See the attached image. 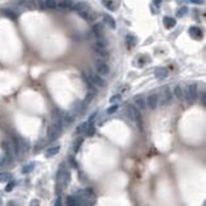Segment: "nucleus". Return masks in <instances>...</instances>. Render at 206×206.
I'll list each match as a JSON object with an SVG mask.
<instances>
[{
	"mask_svg": "<svg viewBox=\"0 0 206 206\" xmlns=\"http://www.w3.org/2000/svg\"><path fill=\"white\" fill-rule=\"evenodd\" d=\"M146 105L150 109H154L159 105V98H157V94H150L148 97L146 98Z\"/></svg>",
	"mask_w": 206,
	"mask_h": 206,
	"instance_id": "obj_8",
	"label": "nucleus"
},
{
	"mask_svg": "<svg viewBox=\"0 0 206 206\" xmlns=\"http://www.w3.org/2000/svg\"><path fill=\"white\" fill-rule=\"evenodd\" d=\"M13 148L17 154H25L28 151V148H30V143H28L27 139L17 137L13 141Z\"/></svg>",
	"mask_w": 206,
	"mask_h": 206,
	"instance_id": "obj_1",
	"label": "nucleus"
},
{
	"mask_svg": "<svg viewBox=\"0 0 206 206\" xmlns=\"http://www.w3.org/2000/svg\"><path fill=\"white\" fill-rule=\"evenodd\" d=\"M154 76L159 80H165L167 77V70L164 67H157L154 70Z\"/></svg>",
	"mask_w": 206,
	"mask_h": 206,
	"instance_id": "obj_15",
	"label": "nucleus"
},
{
	"mask_svg": "<svg viewBox=\"0 0 206 206\" xmlns=\"http://www.w3.org/2000/svg\"><path fill=\"white\" fill-rule=\"evenodd\" d=\"M14 187H16V182H12V183H8V186H6L5 187V191H6V192H10V191L14 188Z\"/></svg>",
	"mask_w": 206,
	"mask_h": 206,
	"instance_id": "obj_34",
	"label": "nucleus"
},
{
	"mask_svg": "<svg viewBox=\"0 0 206 206\" xmlns=\"http://www.w3.org/2000/svg\"><path fill=\"white\" fill-rule=\"evenodd\" d=\"M57 0H45V9H56L57 8Z\"/></svg>",
	"mask_w": 206,
	"mask_h": 206,
	"instance_id": "obj_23",
	"label": "nucleus"
},
{
	"mask_svg": "<svg viewBox=\"0 0 206 206\" xmlns=\"http://www.w3.org/2000/svg\"><path fill=\"white\" fill-rule=\"evenodd\" d=\"M183 94H186V98H187L188 102H193L198 95L197 84H189L187 86V89H186V93H183Z\"/></svg>",
	"mask_w": 206,
	"mask_h": 206,
	"instance_id": "obj_6",
	"label": "nucleus"
},
{
	"mask_svg": "<svg viewBox=\"0 0 206 206\" xmlns=\"http://www.w3.org/2000/svg\"><path fill=\"white\" fill-rule=\"evenodd\" d=\"M121 99V94H115V95H112L111 98H109V102L111 103H117Z\"/></svg>",
	"mask_w": 206,
	"mask_h": 206,
	"instance_id": "obj_33",
	"label": "nucleus"
},
{
	"mask_svg": "<svg viewBox=\"0 0 206 206\" xmlns=\"http://www.w3.org/2000/svg\"><path fill=\"white\" fill-rule=\"evenodd\" d=\"M31 205H39V201H31Z\"/></svg>",
	"mask_w": 206,
	"mask_h": 206,
	"instance_id": "obj_38",
	"label": "nucleus"
},
{
	"mask_svg": "<svg viewBox=\"0 0 206 206\" xmlns=\"http://www.w3.org/2000/svg\"><path fill=\"white\" fill-rule=\"evenodd\" d=\"M154 3H157V4H160V0H154Z\"/></svg>",
	"mask_w": 206,
	"mask_h": 206,
	"instance_id": "obj_39",
	"label": "nucleus"
},
{
	"mask_svg": "<svg viewBox=\"0 0 206 206\" xmlns=\"http://www.w3.org/2000/svg\"><path fill=\"white\" fill-rule=\"evenodd\" d=\"M129 90H130V86H129V85H122L120 89H119L120 93H126V92H129Z\"/></svg>",
	"mask_w": 206,
	"mask_h": 206,
	"instance_id": "obj_36",
	"label": "nucleus"
},
{
	"mask_svg": "<svg viewBox=\"0 0 206 206\" xmlns=\"http://www.w3.org/2000/svg\"><path fill=\"white\" fill-rule=\"evenodd\" d=\"M2 202H3V201H2V198H0V205H2Z\"/></svg>",
	"mask_w": 206,
	"mask_h": 206,
	"instance_id": "obj_40",
	"label": "nucleus"
},
{
	"mask_svg": "<svg viewBox=\"0 0 206 206\" xmlns=\"http://www.w3.org/2000/svg\"><path fill=\"white\" fill-rule=\"evenodd\" d=\"M94 66H95V70H97V73H99V75H108L109 73V66L106 63V61L105 60H98L95 61V63H94Z\"/></svg>",
	"mask_w": 206,
	"mask_h": 206,
	"instance_id": "obj_7",
	"label": "nucleus"
},
{
	"mask_svg": "<svg viewBox=\"0 0 206 206\" xmlns=\"http://www.w3.org/2000/svg\"><path fill=\"white\" fill-rule=\"evenodd\" d=\"M85 134H86L88 137H93V135L95 134V128H94L93 124L89 122V125H88V128H86V130H85Z\"/></svg>",
	"mask_w": 206,
	"mask_h": 206,
	"instance_id": "obj_26",
	"label": "nucleus"
},
{
	"mask_svg": "<svg viewBox=\"0 0 206 206\" xmlns=\"http://www.w3.org/2000/svg\"><path fill=\"white\" fill-rule=\"evenodd\" d=\"M66 204H67L68 206H79L80 205V200H79L77 196H68Z\"/></svg>",
	"mask_w": 206,
	"mask_h": 206,
	"instance_id": "obj_19",
	"label": "nucleus"
},
{
	"mask_svg": "<svg viewBox=\"0 0 206 206\" xmlns=\"http://www.w3.org/2000/svg\"><path fill=\"white\" fill-rule=\"evenodd\" d=\"M62 120H56L53 125H50V128L48 129V139L49 141H56V139L61 135L62 131Z\"/></svg>",
	"mask_w": 206,
	"mask_h": 206,
	"instance_id": "obj_3",
	"label": "nucleus"
},
{
	"mask_svg": "<svg viewBox=\"0 0 206 206\" xmlns=\"http://www.w3.org/2000/svg\"><path fill=\"white\" fill-rule=\"evenodd\" d=\"M117 108H119V105H116V103L113 105V103H112V106H111V107H109V108L107 109V113H108V115H112V113H115V112L117 111Z\"/></svg>",
	"mask_w": 206,
	"mask_h": 206,
	"instance_id": "obj_29",
	"label": "nucleus"
},
{
	"mask_svg": "<svg viewBox=\"0 0 206 206\" xmlns=\"http://www.w3.org/2000/svg\"><path fill=\"white\" fill-rule=\"evenodd\" d=\"M12 179V174L10 173H0V183H4V182H9Z\"/></svg>",
	"mask_w": 206,
	"mask_h": 206,
	"instance_id": "obj_24",
	"label": "nucleus"
},
{
	"mask_svg": "<svg viewBox=\"0 0 206 206\" xmlns=\"http://www.w3.org/2000/svg\"><path fill=\"white\" fill-rule=\"evenodd\" d=\"M34 167H35V163H30V164H27V165H25L23 167H22V173H25V174L30 173V171H32V170H34Z\"/></svg>",
	"mask_w": 206,
	"mask_h": 206,
	"instance_id": "obj_27",
	"label": "nucleus"
},
{
	"mask_svg": "<svg viewBox=\"0 0 206 206\" xmlns=\"http://www.w3.org/2000/svg\"><path fill=\"white\" fill-rule=\"evenodd\" d=\"M189 2L193 3V4H202V3H204L202 0H189Z\"/></svg>",
	"mask_w": 206,
	"mask_h": 206,
	"instance_id": "obj_37",
	"label": "nucleus"
},
{
	"mask_svg": "<svg viewBox=\"0 0 206 206\" xmlns=\"http://www.w3.org/2000/svg\"><path fill=\"white\" fill-rule=\"evenodd\" d=\"M103 21H105V25H107L109 28H115L116 27V22L115 19L109 16V14H105L103 16Z\"/></svg>",
	"mask_w": 206,
	"mask_h": 206,
	"instance_id": "obj_18",
	"label": "nucleus"
},
{
	"mask_svg": "<svg viewBox=\"0 0 206 206\" xmlns=\"http://www.w3.org/2000/svg\"><path fill=\"white\" fill-rule=\"evenodd\" d=\"M103 5H105V6H107V8L108 9H115V5L112 4V2H111V0H103Z\"/></svg>",
	"mask_w": 206,
	"mask_h": 206,
	"instance_id": "obj_32",
	"label": "nucleus"
},
{
	"mask_svg": "<svg viewBox=\"0 0 206 206\" xmlns=\"http://www.w3.org/2000/svg\"><path fill=\"white\" fill-rule=\"evenodd\" d=\"M72 10L75 12H85V10H90V6L88 5L85 2H77V3H73V6H72Z\"/></svg>",
	"mask_w": 206,
	"mask_h": 206,
	"instance_id": "obj_9",
	"label": "nucleus"
},
{
	"mask_svg": "<svg viewBox=\"0 0 206 206\" xmlns=\"http://www.w3.org/2000/svg\"><path fill=\"white\" fill-rule=\"evenodd\" d=\"M68 163H70V165L72 166V167H75V169H77V163H76V160L73 159L72 156L68 159Z\"/></svg>",
	"mask_w": 206,
	"mask_h": 206,
	"instance_id": "obj_35",
	"label": "nucleus"
},
{
	"mask_svg": "<svg viewBox=\"0 0 206 206\" xmlns=\"http://www.w3.org/2000/svg\"><path fill=\"white\" fill-rule=\"evenodd\" d=\"M88 125H89V122H81L80 125H77L76 126V134H84L85 133V130H86V128H88Z\"/></svg>",
	"mask_w": 206,
	"mask_h": 206,
	"instance_id": "obj_22",
	"label": "nucleus"
},
{
	"mask_svg": "<svg viewBox=\"0 0 206 206\" xmlns=\"http://www.w3.org/2000/svg\"><path fill=\"white\" fill-rule=\"evenodd\" d=\"M189 35L192 36L193 39H201L202 38V32H201V30L198 27H191L189 28Z\"/></svg>",
	"mask_w": 206,
	"mask_h": 206,
	"instance_id": "obj_17",
	"label": "nucleus"
},
{
	"mask_svg": "<svg viewBox=\"0 0 206 206\" xmlns=\"http://www.w3.org/2000/svg\"><path fill=\"white\" fill-rule=\"evenodd\" d=\"M174 94H175V97L178 98V99H182L183 97V90H182V86L180 85H176L174 88Z\"/></svg>",
	"mask_w": 206,
	"mask_h": 206,
	"instance_id": "obj_28",
	"label": "nucleus"
},
{
	"mask_svg": "<svg viewBox=\"0 0 206 206\" xmlns=\"http://www.w3.org/2000/svg\"><path fill=\"white\" fill-rule=\"evenodd\" d=\"M175 23H176V21H175L174 18H171V17H165V18H164V25H165L166 28H171V27H174Z\"/></svg>",
	"mask_w": 206,
	"mask_h": 206,
	"instance_id": "obj_21",
	"label": "nucleus"
},
{
	"mask_svg": "<svg viewBox=\"0 0 206 206\" xmlns=\"http://www.w3.org/2000/svg\"><path fill=\"white\" fill-rule=\"evenodd\" d=\"M157 98H159V102H160V105H163V106H166L169 105V103L171 102V98H173V94L170 92V89L166 86V88H163V89L160 90V94L157 95Z\"/></svg>",
	"mask_w": 206,
	"mask_h": 206,
	"instance_id": "obj_4",
	"label": "nucleus"
},
{
	"mask_svg": "<svg viewBox=\"0 0 206 206\" xmlns=\"http://www.w3.org/2000/svg\"><path fill=\"white\" fill-rule=\"evenodd\" d=\"M128 115L131 120H134L137 126L139 128V130L143 131V120H142V116H141V112L139 109L134 106V105H129L128 106Z\"/></svg>",
	"mask_w": 206,
	"mask_h": 206,
	"instance_id": "obj_2",
	"label": "nucleus"
},
{
	"mask_svg": "<svg viewBox=\"0 0 206 206\" xmlns=\"http://www.w3.org/2000/svg\"><path fill=\"white\" fill-rule=\"evenodd\" d=\"M134 103H135V107L138 109H146L147 108V105H146V98L143 97V95H137V97H134Z\"/></svg>",
	"mask_w": 206,
	"mask_h": 206,
	"instance_id": "obj_11",
	"label": "nucleus"
},
{
	"mask_svg": "<svg viewBox=\"0 0 206 206\" xmlns=\"http://www.w3.org/2000/svg\"><path fill=\"white\" fill-rule=\"evenodd\" d=\"M90 79H92V81L94 83L95 86H99V88H101V86H105V85H106V81L101 77L99 73H92Z\"/></svg>",
	"mask_w": 206,
	"mask_h": 206,
	"instance_id": "obj_12",
	"label": "nucleus"
},
{
	"mask_svg": "<svg viewBox=\"0 0 206 206\" xmlns=\"http://www.w3.org/2000/svg\"><path fill=\"white\" fill-rule=\"evenodd\" d=\"M58 152H60V146L50 147V148H48V150H47L45 156H47V157H52V156H54V154H57Z\"/></svg>",
	"mask_w": 206,
	"mask_h": 206,
	"instance_id": "obj_20",
	"label": "nucleus"
},
{
	"mask_svg": "<svg viewBox=\"0 0 206 206\" xmlns=\"http://www.w3.org/2000/svg\"><path fill=\"white\" fill-rule=\"evenodd\" d=\"M81 79H83V81L86 84V86L89 88V89H90L92 92H95V90H97V86L94 85V83L92 81V79H90V76L88 75V73L81 72Z\"/></svg>",
	"mask_w": 206,
	"mask_h": 206,
	"instance_id": "obj_10",
	"label": "nucleus"
},
{
	"mask_svg": "<svg viewBox=\"0 0 206 206\" xmlns=\"http://www.w3.org/2000/svg\"><path fill=\"white\" fill-rule=\"evenodd\" d=\"M79 14V16L80 17H83L84 19H86L88 22H90V23H92V22L95 19V16H94V14L90 12V10H85V12H79L77 13Z\"/></svg>",
	"mask_w": 206,
	"mask_h": 206,
	"instance_id": "obj_16",
	"label": "nucleus"
},
{
	"mask_svg": "<svg viewBox=\"0 0 206 206\" xmlns=\"http://www.w3.org/2000/svg\"><path fill=\"white\" fill-rule=\"evenodd\" d=\"M73 2L72 0H61L60 3H57V8L66 9V10H72Z\"/></svg>",
	"mask_w": 206,
	"mask_h": 206,
	"instance_id": "obj_13",
	"label": "nucleus"
},
{
	"mask_svg": "<svg viewBox=\"0 0 206 206\" xmlns=\"http://www.w3.org/2000/svg\"><path fill=\"white\" fill-rule=\"evenodd\" d=\"M188 12V9H187V6H182V8L178 10V13H176V17H183L184 14Z\"/></svg>",
	"mask_w": 206,
	"mask_h": 206,
	"instance_id": "obj_31",
	"label": "nucleus"
},
{
	"mask_svg": "<svg viewBox=\"0 0 206 206\" xmlns=\"http://www.w3.org/2000/svg\"><path fill=\"white\" fill-rule=\"evenodd\" d=\"M92 50L94 52V54L97 56V58H99V60H105L106 61L108 58V52H107L106 47H102V45H99V44L94 43L92 45Z\"/></svg>",
	"mask_w": 206,
	"mask_h": 206,
	"instance_id": "obj_5",
	"label": "nucleus"
},
{
	"mask_svg": "<svg viewBox=\"0 0 206 206\" xmlns=\"http://www.w3.org/2000/svg\"><path fill=\"white\" fill-rule=\"evenodd\" d=\"M2 12H3L4 16H6L8 18H12V19H16V18H17V14L14 13L12 9H3Z\"/></svg>",
	"mask_w": 206,
	"mask_h": 206,
	"instance_id": "obj_25",
	"label": "nucleus"
},
{
	"mask_svg": "<svg viewBox=\"0 0 206 206\" xmlns=\"http://www.w3.org/2000/svg\"><path fill=\"white\" fill-rule=\"evenodd\" d=\"M126 41L130 44V45H134V44H137V38H135V36L128 35V36H126Z\"/></svg>",
	"mask_w": 206,
	"mask_h": 206,
	"instance_id": "obj_30",
	"label": "nucleus"
},
{
	"mask_svg": "<svg viewBox=\"0 0 206 206\" xmlns=\"http://www.w3.org/2000/svg\"><path fill=\"white\" fill-rule=\"evenodd\" d=\"M92 34L95 36V38H102L103 36V26L101 23H94V26L92 27Z\"/></svg>",
	"mask_w": 206,
	"mask_h": 206,
	"instance_id": "obj_14",
	"label": "nucleus"
}]
</instances>
